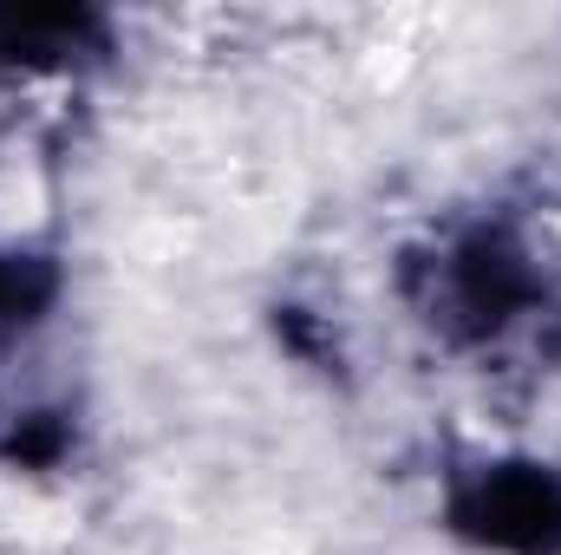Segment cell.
<instances>
[{
  "label": "cell",
  "instance_id": "cell-3",
  "mask_svg": "<svg viewBox=\"0 0 561 555\" xmlns=\"http://www.w3.org/2000/svg\"><path fill=\"white\" fill-rule=\"evenodd\" d=\"M118 59V20L105 7H20L0 0V92L66 86Z\"/></svg>",
  "mask_w": 561,
  "mask_h": 555
},
{
  "label": "cell",
  "instance_id": "cell-2",
  "mask_svg": "<svg viewBox=\"0 0 561 555\" xmlns=\"http://www.w3.org/2000/svg\"><path fill=\"white\" fill-rule=\"evenodd\" d=\"M437 530L477 555H561V464L536 451L457 457L437 484Z\"/></svg>",
  "mask_w": 561,
  "mask_h": 555
},
{
  "label": "cell",
  "instance_id": "cell-4",
  "mask_svg": "<svg viewBox=\"0 0 561 555\" xmlns=\"http://www.w3.org/2000/svg\"><path fill=\"white\" fill-rule=\"evenodd\" d=\"M59 301V262L20 242H0V347L26 340Z\"/></svg>",
  "mask_w": 561,
  "mask_h": 555
},
{
  "label": "cell",
  "instance_id": "cell-1",
  "mask_svg": "<svg viewBox=\"0 0 561 555\" xmlns=\"http://www.w3.org/2000/svg\"><path fill=\"white\" fill-rule=\"evenodd\" d=\"M399 294L424 333L463 360L549 353L561 340V262L510 209L444 223L399 262Z\"/></svg>",
  "mask_w": 561,
  "mask_h": 555
}]
</instances>
